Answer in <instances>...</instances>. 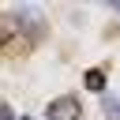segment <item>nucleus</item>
Wrapping results in <instances>:
<instances>
[{
  "instance_id": "f257e3e1",
  "label": "nucleus",
  "mask_w": 120,
  "mask_h": 120,
  "mask_svg": "<svg viewBox=\"0 0 120 120\" xmlns=\"http://www.w3.org/2000/svg\"><path fill=\"white\" fill-rule=\"evenodd\" d=\"M49 120H82V105H79V98L64 94V98H56V101H49Z\"/></svg>"
},
{
  "instance_id": "7ed1b4c3",
  "label": "nucleus",
  "mask_w": 120,
  "mask_h": 120,
  "mask_svg": "<svg viewBox=\"0 0 120 120\" xmlns=\"http://www.w3.org/2000/svg\"><path fill=\"white\" fill-rule=\"evenodd\" d=\"M101 112L109 120H120V98H101Z\"/></svg>"
},
{
  "instance_id": "423d86ee",
  "label": "nucleus",
  "mask_w": 120,
  "mask_h": 120,
  "mask_svg": "<svg viewBox=\"0 0 120 120\" xmlns=\"http://www.w3.org/2000/svg\"><path fill=\"white\" fill-rule=\"evenodd\" d=\"M22 120H30V116H22Z\"/></svg>"
},
{
  "instance_id": "f03ea898",
  "label": "nucleus",
  "mask_w": 120,
  "mask_h": 120,
  "mask_svg": "<svg viewBox=\"0 0 120 120\" xmlns=\"http://www.w3.org/2000/svg\"><path fill=\"white\" fill-rule=\"evenodd\" d=\"M82 82H86V90H105V71H98V68H94V71H86V79H82Z\"/></svg>"
},
{
  "instance_id": "20e7f679",
  "label": "nucleus",
  "mask_w": 120,
  "mask_h": 120,
  "mask_svg": "<svg viewBox=\"0 0 120 120\" xmlns=\"http://www.w3.org/2000/svg\"><path fill=\"white\" fill-rule=\"evenodd\" d=\"M0 120H15V112H11V105H8V101L0 105Z\"/></svg>"
},
{
  "instance_id": "39448f33",
  "label": "nucleus",
  "mask_w": 120,
  "mask_h": 120,
  "mask_svg": "<svg viewBox=\"0 0 120 120\" xmlns=\"http://www.w3.org/2000/svg\"><path fill=\"white\" fill-rule=\"evenodd\" d=\"M109 8H112V11H120V0H112V4H109Z\"/></svg>"
}]
</instances>
